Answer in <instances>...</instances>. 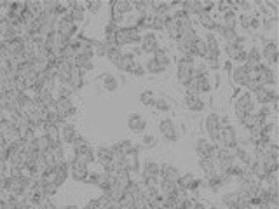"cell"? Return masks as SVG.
Masks as SVG:
<instances>
[{
  "label": "cell",
  "mask_w": 279,
  "mask_h": 209,
  "mask_svg": "<svg viewBox=\"0 0 279 209\" xmlns=\"http://www.w3.org/2000/svg\"><path fill=\"white\" fill-rule=\"evenodd\" d=\"M37 185H40V188H42V193L47 197V199H53V197L58 193V190L59 188L56 187L55 183H51V181H44L42 180L40 183H37Z\"/></svg>",
  "instance_id": "f6af8a7d"
},
{
  "label": "cell",
  "mask_w": 279,
  "mask_h": 209,
  "mask_svg": "<svg viewBox=\"0 0 279 209\" xmlns=\"http://www.w3.org/2000/svg\"><path fill=\"white\" fill-rule=\"evenodd\" d=\"M42 134L47 136V139L51 141V145H53V143L61 141V139H59V125H56V124H49V122H46V124H44V129H42Z\"/></svg>",
  "instance_id": "d590c367"
},
{
  "label": "cell",
  "mask_w": 279,
  "mask_h": 209,
  "mask_svg": "<svg viewBox=\"0 0 279 209\" xmlns=\"http://www.w3.org/2000/svg\"><path fill=\"white\" fill-rule=\"evenodd\" d=\"M101 80V86H103V89L107 92H115L117 89H119V86H121V82H119V77H115L113 73H103V75L100 77Z\"/></svg>",
  "instance_id": "1f68e13d"
},
{
  "label": "cell",
  "mask_w": 279,
  "mask_h": 209,
  "mask_svg": "<svg viewBox=\"0 0 279 209\" xmlns=\"http://www.w3.org/2000/svg\"><path fill=\"white\" fill-rule=\"evenodd\" d=\"M278 21H279L278 16H274V17H262V25H260V30H263V32H265V35L269 34V32H274L276 26H278Z\"/></svg>",
  "instance_id": "c3c4849f"
},
{
  "label": "cell",
  "mask_w": 279,
  "mask_h": 209,
  "mask_svg": "<svg viewBox=\"0 0 279 209\" xmlns=\"http://www.w3.org/2000/svg\"><path fill=\"white\" fill-rule=\"evenodd\" d=\"M140 52L147 56H154L161 49V38L155 32H143L142 42H140Z\"/></svg>",
  "instance_id": "5b68a950"
},
{
  "label": "cell",
  "mask_w": 279,
  "mask_h": 209,
  "mask_svg": "<svg viewBox=\"0 0 279 209\" xmlns=\"http://www.w3.org/2000/svg\"><path fill=\"white\" fill-rule=\"evenodd\" d=\"M155 94L152 89H143L142 92H140V103L143 104V106H147V108H152L154 106V101H155Z\"/></svg>",
  "instance_id": "60d3db41"
},
{
  "label": "cell",
  "mask_w": 279,
  "mask_h": 209,
  "mask_svg": "<svg viewBox=\"0 0 279 209\" xmlns=\"http://www.w3.org/2000/svg\"><path fill=\"white\" fill-rule=\"evenodd\" d=\"M122 54H124V49H122V47L110 46L109 49H107V54H105V58H107V61H109L110 65H113V67H115L117 61L122 58Z\"/></svg>",
  "instance_id": "74e56055"
},
{
  "label": "cell",
  "mask_w": 279,
  "mask_h": 209,
  "mask_svg": "<svg viewBox=\"0 0 279 209\" xmlns=\"http://www.w3.org/2000/svg\"><path fill=\"white\" fill-rule=\"evenodd\" d=\"M218 23H220L222 26H225V28L238 30V11H234V9L227 11V13L220 16V21H218Z\"/></svg>",
  "instance_id": "d6a6232c"
},
{
  "label": "cell",
  "mask_w": 279,
  "mask_h": 209,
  "mask_svg": "<svg viewBox=\"0 0 279 209\" xmlns=\"http://www.w3.org/2000/svg\"><path fill=\"white\" fill-rule=\"evenodd\" d=\"M197 164H199V169L203 174H213L217 173V166H215V160L213 159H197Z\"/></svg>",
  "instance_id": "7bdbcfd3"
},
{
  "label": "cell",
  "mask_w": 279,
  "mask_h": 209,
  "mask_svg": "<svg viewBox=\"0 0 279 209\" xmlns=\"http://www.w3.org/2000/svg\"><path fill=\"white\" fill-rule=\"evenodd\" d=\"M138 59H136V56L133 54V52H124L122 54V58L117 61V65H115V68L121 73H131V70H133V67H134V63H136Z\"/></svg>",
  "instance_id": "7402d4cb"
},
{
  "label": "cell",
  "mask_w": 279,
  "mask_h": 209,
  "mask_svg": "<svg viewBox=\"0 0 279 209\" xmlns=\"http://www.w3.org/2000/svg\"><path fill=\"white\" fill-rule=\"evenodd\" d=\"M194 19H196V23L201 26V28H205V32H211V30L215 28V25L220 21V16H218L217 13L209 14V13H206V11H201Z\"/></svg>",
  "instance_id": "ac0fdd59"
},
{
  "label": "cell",
  "mask_w": 279,
  "mask_h": 209,
  "mask_svg": "<svg viewBox=\"0 0 279 209\" xmlns=\"http://www.w3.org/2000/svg\"><path fill=\"white\" fill-rule=\"evenodd\" d=\"M84 84H86V79H84V73L74 67V68H72V71H70V79H68V86H70V87L74 89L75 94H77V92L82 91Z\"/></svg>",
  "instance_id": "4316f807"
},
{
  "label": "cell",
  "mask_w": 279,
  "mask_h": 209,
  "mask_svg": "<svg viewBox=\"0 0 279 209\" xmlns=\"http://www.w3.org/2000/svg\"><path fill=\"white\" fill-rule=\"evenodd\" d=\"M260 86H265V87H276L278 84V75H276V70H272L271 67H267L265 63H262L259 67V77H257Z\"/></svg>",
  "instance_id": "5bb4252c"
},
{
  "label": "cell",
  "mask_w": 279,
  "mask_h": 209,
  "mask_svg": "<svg viewBox=\"0 0 279 209\" xmlns=\"http://www.w3.org/2000/svg\"><path fill=\"white\" fill-rule=\"evenodd\" d=\"M257 108H259V106H257V103H255L253 94L248 92V91H244V89H241V92H239L238 96L234 98V101H232V115L238 122H241L246 115L255 113L257 112Z\"/></svg>",
  "instance_id": "6da1fadb"
},
{
  "label": "cell",
  "mask_w": 279,
  "mask_h": 209,
  "mask_svg": "<svg viewBox=\"0 0 279 209\" xmlns=\"http://www.w3.org/2000/svg\"><path fill=\"white\" fill-rule=\"evenodd\" d=\"M232 68H234V63L232 61H229V59H222V70H223L227 75H230Z\"/></svg>",
  "instance_id": "680465c9"
},
{
  "label": "cell",
  "mask_w": 279,
  "mask_h": 209,
  "mask_svg": "<svg viewBox=\"0 0 279 209\" xmlns=\"http://www.w3.org/2000/svg\"><path fill=\"white\" fill-rule=\"evenodd\" d=\"M205 42H206V56H211V58H222V42L218 40V37L213 32H206L205 35Z\"/></svg>",
  "instance_id": "9a60e30c"
},
{
  "label": "cell",
  "mask_w": 279,
  "mask_h": 209,
  "mask_svg": "<svg viewBox=\"0 0 279 209\" xmlns=\"http://www.w3.org/2000/svg\"><path fill=\"white\" fill-rule=\"evenodd\" d=\"M138 145L142 146L143 150H152V148H155V145H157V138H155L154 134L143 133L142 136H140V143H138Z\"/></svg>",
  "instance_id": "b9f144b4"
},
{
  "label": "cell",
  "mask_w": 279,
  "mask_h": 209,
  "mask_svg": "<svg viewBox=\"0 0 279 209\" xmlns=\"http://www.w3.org/2000/svg\"><path fill=\"white\" fill-rule=\"evenodd\" d=\"M246 61L253 63V65H260V63H262V54H260L259 44H253V46L248 49V59H246Z\"/></svg>",
  "instance_id": "bcb514c9"
},
{
  "label": "cell",
  "mask_w": 279,
  "mask_h": 209,
  "mask_svg": "<svg viewBox=\"0 0 279 209\" xmlns=\"http://www.w3.org/2000/svg\"><path fill=\"white\" fill-rule=\"evenodd\" d=\"M164 34H166V37L169 38L171 42H178L180 38V28H178V23H176L175 19H173V16L169 17V19L166 21V28H164Z\"/></svg>",
  "instance_id": "836d02e7"
},
{
  "label": "cell",
  "mask_w": 279,
  "mask_h": 209,
  "mask_svg": "<svg viewBox=\"0 0 279 209\" xmlns=\"http://www.w3.org/2000/svg\"><path fill=\"white\" fill-rule=\"evenodd\" d=\"M180 176H182V171H180L176 166H173V164H166V162L161 164V174H159V178H161V180L178 183Z\"/></svg>",
  "instance_id": "44dd1931"
},
{
  "label": "cell",
  "mask_w": 279,
  "mask_h": 209,
  "mask_svg": "<svg viewBox=\"0 0 279 209\" xmlns=\"http://www.w3.org/2000/svg\"><path fill=\"white\" fill-rule=\"evenodd\" d=\"M109 7L112 9V11H115V13L122 14L124 17H128V16H131V14H134L133 4H131L130 0H115V2H110Z\"/></svg>",
  "instance_id": "f1b7e54d"
},
{
  "label": "cell",
  "mask_w": 279,
  "mask_h": 209,
  "mask_svg": "<svg viewBox=\"0 0 279 209\" xmlns=\"http://www.w3.org/2000/svg\"><path fill=\"white\" fill-rule=\"evenodd\" d=\"M103 2L100 0H94V2H84V7H86V13L88 14H98L103 9Z\"/></svg>",
  "instance_id": "816d5d0a"
},
{
  "label": "cell",
  "mask_w": 279,
  "mask_h": 209,
  "mask_svg": "<svg viewBox=\"0 0 279 209\" xmlns=\"http://www.w3.org/2000/svg\"><path fill=\"white\" fill-rule=\"evenodd\" d=\"M110 46H107L103 40H96L94 47H93V51H94V58H105V54H107V49H109Z\"/></svg>",
  "instance_id": "db71d44e"
},
{
  "label": "cell",
  "mask_w": 279,
  "mask_h": 209,
  "mask_svg": "<svg viewBox=\"0 0 279 209\" xmlns=\"http://www.w3.org/2000/svg\"><path fill=\"white\" fill-rule=\"evenodd\" d=\"M35 150L44 154V152H49L51 150V141L47 139V136L44 134H37V138H35Z\"/></svg>",
  "instance_id": "ee69618b"
},
{
  "label": "cell",
  "mask_w": 279,
  "mask_h": 209,
  "mask_svg": "<svg viewBox=\"0 0 279 209\" xmlns=\"http://www.w3.org/2000/svg\"><path fill=\"white\" fill-rule=\"evenodd\" d=\"M217 148L218 145L211 143L206 136H201L194 143V150H196L197 159H213L215 154H217Z\"/></svg>",
  "instance_id": "52a82bcc"
},
{
  "label": "cell",
  "mask_w": 279,
  "mask_h": 209,
  "mask_svg": "<svg viewBox=\"0 0 279 209\" xmlns=\"http://www.w3.org/2000/svg\"><path fill=\"white\" fill-rule=\"evenodd\" d=\"M166 21L164 17H159V16H154V19H152V23H150V32H164V28H166Z\"/></svg>",
  "instance_id": "f5cc1de1"
},
{
  "label": "cell",
  "mask_w": 279,
  "mask_h": 209,
  "mask_svg": "<svg viewBox=\"0 0 279 209\" xmlns=\"http://www.w3.org/2000/svg\"><path fill=\"white\" fill-rule=\"evenodd\" d=\"M126 125H128V129H130L131 133L138 134V136H142L143 133H147V121L143 119L142 113H138V112H133L128 115Z\"/></svg>",
  "instance_id": "8fae6325"
},
{
  "label": "cell",
  "mask_w": 279,
  "mask_h": 209,
  "mask_svg": "<svg viewBox=\"0 0 279 209\" xmlns=\"http://www.w3.org/2000/svg\"><path fill=\"white\" fill-rule=\"evenodd\" d=\"M232 154H234V159H236V162L241 164V166H244V167H250V164L253 162L251 148H248V146L238 145L236 148H232Z\"/></svg>",
  "instance_id": "ffe728a7"
},
{
  "label": "cell",
  "mask_w": 279,
  "mask_h": 209,
  "mask_svg": "<svg viewBox=\"0 0 279 209\" xmlns=\"http://www.w3.org/2000/svg\"><path fill=\"white\" fill-rule=\"evenodd\" d=\"M159 174H161V162L152 159H145L142 162V167H140V174L138 178L145 181L149 187H157L159 185Z\"/></svg>",
  "instance_id": "3957f363"
},
{
  "label": "cell",
  "mask_w": 279,
  "mask_h": 209,
  "mask_svg": "<svg viewBox=\"0 0 279 209\" xmlns=\"http://www.w3.org/2000/svg\"><path fill=\"white\" fill-rule=\"evenodd\" d=\"M253 100L255 103H257V106H267V104H271L272 101H278V91H276V87L260 86V87L253 92Z\"/></svg>",
  "instance_id": "ba28073f"
},
{
  "label": "cell",
  "mask_w": 279,
  "mask_h": 209,
  "mask_svg": "<svg viewBox=\"0 0 279 209\" xmlns=\"http://www.w3.org/2000/svg\"><path fill=\"white\" fill-rule=\"evenodd\" d=\"M182 103H184L185 108H187L188 112H192V113L205 112L206 106H208V103L203 100V96H192V94H187V92H184V94H182Z\"/></svg>",
  "instance_id": "7c38bea8"
},
{
  "label": "cell",
  "mask_w": 279,
  "mask_h": 209,
  "mask_svg": "<svg viewBox=\"0 0 279 209\" xmlns=\"http://www.w3.org/2000/svg\"><path fill=\"white\" fill-rule=\"evenodd\" d=\"M143 68H145V71L149 75H161V73H164V70L157 65L154 56H149V59L143 63Z\"/></svg>",
  "instance_id": "f35d334b"
},
{
  "label": "cell",
  "mask_w": 279,
  "mask_h": 209,
  "mask_svg": "<svg viewBox=\"0 0 279 209\" xmlns=\"http://www.w3.org/2000/svg\"><path fill=\"white\" fill-rule=\"evenodd\" d=\"M154 58H155V61H157V65L163 68L164 71H166L167 68L171 67V63H173V59H171V56H169V47L167 46H161V49L155 52Z\"/></svg>",
  "instance_id": "4dcf8cb0"
},
{
  "label": "cell",
  "mask_w": 279,
  "mask_h": 209,
  "mask_svg": "<svg viewBox=\"0 0 279 209\" xmlns=\"http://www.w3.org/2000/svg\"><path fill=\"white\" fill-rule=\"evenodd\" d=\"M239 133L238 129H236V125L230 124V125H223L220 129V136H218V146H223V148H229V150H232V148H236L239 143Z\"/></svg>",
  "instance_id": "8992f818"
},
{
  "label": "cell",
  "mask_w": 279,
  "mask_h": 209,
  "mask_svg": "<svg viewBox=\"0 0 279 209\" xmlns=\"http://www.w3.org/2000/svg\"><path fill=\"white\" fill-rule=\"evenodd\" d=\"M197 84H199V92L201 96H208L213 92V82H211V75H203L197 79Z\"/></svg>",
  "instance_id": "8d00e7d4"
},
{
  "label": "cell",
  "mask_w": 279,
  "mask_h": 209,
  "mask_svg": "<svg viewBox=\"0 0 279 209\" xmlns=\"http://www.w3.org/2000/svg\"><path fill=\"white\" fill-rule=\"evenodd\" d=\"M229 80L234 86V87H239V89H244V86L250 82V71L246 70L244 65H234L232 71H230Z\"/></svg>",
  "instance_id": "30bf717a"
},
{
  "label": "cell",
  "mask_w": 279,
  "mask_h": 209,
  "mask_svg": "<svg viewBox=\"0 0 279 209\" xmlns=\"http://www.w3.org/2000/svg\"><path fill=\"white\" fill-rule=\"evenodd\" d=\"M178 185L173 183V181H166V180H159V192L163 197H171L176 192Z\"/></svg>",
  "instance_id": "ab89813d"
},
{
  "label": "cell",
  "mask_w": 279,
  "mask_h": 209,
  "mask_svg": "<svg viewBox=\"0 0 279 209\" xmlns=\"http://www.w3.org/2000/svg\"><path fill=\"white\" fill-rule=\"evenodd\" d=\"M236 190H238L241 195L248 197V199L253 201L255 197H257V193H259V190H260V181L257 180V178H253V176H248V178H244L242 181H239Z\"/></svg>",
  "instance_id": "9c48e42d"
},
{
  "label": "cell",
  "mask_w": 279,
  "mask_h": 209,
  "mask_svg": "<svg viewBox=\"0 0 279 209\" xmlns=\"http://www.w3.org/2000/svg\"><path fill=\"white\" fill-rule=\"evenodd\" d=\"M232 124V119H230L229 113H222L220 115V125L223 127V125H230Z\"/></svg>",
  "instance_id": "91938a15"
},
{
  "label": "cell",
  "mask_w": 279,
  "mask_h": 209,
  "mask_svg": "<svg viewBox=\"0 0 279 209\" xmlns=\"http://www.w3.org/2000/svg\"><path fill=\"white\" fill-rule=\"evenodd\" d=\"M94 155H96V162L100 164L101 167L107 166V164L112 162V150H110V146L107 145H100L94 148Z\"/></svg>",
  "instance_id": "f546056e"
},
{
  "label": "cell",
  "mask_w": 279,
  "mask_h": 209,
  "mask_svg": "<svg viewBox=\"0 0 279 209\" xmlns=\"http://www.w3.org/2000/svg\"><path fill=\"white\" fill-rule=\"evenodd\" d=\"M131 75H134V77H145L147 75V71H145V68H143V63H140V61H136L134 63V67H133V70H131Z\"/></svg>",
  "instance_id": "9f6ffc18"
},
{
  "label": "cell",
  "mask_w": 279,
  "mask_h": 209,
  "mask_svg": "<svg viewBox=\"0 0 279 209\" xmlns=\"http://www.w3.org/2000/svg\"><path fill=\"white\" fill-rule=\"evenodd\" d=\"M25 5H26V13L28 14H32V16L37 19L38 16L42 14V2H25Z\"/></svg>",
  "instance_id": "681fc988"
},
{
  "label": "cell",
  "mask_w": 279,
  "mask_h": 209,
  "mask_svg": "<svg viewBox=\"0 0 279 209\" xmlns=\"http://www.w3.org/2000/svg\"><path fill=\"white\" fill-rule=\"evenodd\" d=\"M53 173H55V181L53 183L56 187H63V185L67 183L70 180V167H68V159L65 162H59L56 167H53Z\"/></svg>",
  "instance_id": "d6986e66"
},
{
  "label": "cell",
  "mask_w": 279,
  "mask_h": 209,
  "mask_svg": "<svg viewBox=\"0 0 279 209\" xmlns=\"http://www.w3.org/2000/svg\"><path fill=\"white\" fill-rule=\"evenodd\" d=\"M220 129H222V125H220V113L209 110V112L206 113L205 121H203V131L206 133V138H208L211 143H215V145H218Z\"/></svg>",
  "instance_id": "277c9868"
},
{
  "label": "cell",
  "mask_w": 279,
  "mask_h": 209,
  "mask_svg": "<svg viewBox=\"0 0 279 209\" xmlns=\"http://www.w3.org/2000/svg\"><path fill=\"white\" fill-rule=\"evenodd\" d=\"M159 134L163 136V141L164 143H178L180 139H182V136H184V125L180 127L178 124L175 122V119L171 117H163L161 121H159Z\"/></svg>",
  "instance_id": "7a4b0ae2"
},
{
  "label": "cell",
  "mask_w": 279,
  "mask_h": 209,
  "mask_svg": "<svg viewBox=\"0 0 279 209\" xmlns=\"http://www.w3.org/2000/svg\"><path fill=\"white\" fill-rule=\"evenodd\" d=\"M68 167H70V178L77 183H86V178L89 174V166L77 162L75 159H68Z\"/></svg>",
  "instance_id": "4fadbf2b"
},
{
  "label": "cell",
  "mask_w": 279,
  "mask_h": 209,
  "mask_svg": "<svg viewBox=\"0 0 279 209\" xmlns=\"http://www.w3.org/2000/svg\"><path fill=\"white\" fill-rule=\"evenodd\" d=\"M100 174H101V173H98V171H89L88 178H86V183L93 185V187H98V181H100Z\"/></svg>",
  "instance_id": "6f0895ef"
},
{
  "label": "cell",
  "mask_w": 279,
  "mask_h": 209,
  "mask_svg": "<svg viewBox=\"0 0 279 209\" xmlns=\"http://www.w3.org/2000/svg\"><path fill=\"white\" fill-rule=\"evenodd\" d=\"M190 52L196 56L197 59H205L206 58V42H205V37H203L201 34H199V37L194 40V44H192Z\"/></svg>",
  "instance_id": "e575fe53"
},
{
  "label": "cell",
  "mask_w": 279,
  "mask_h": 209,
  "mask_svg": "<svg viewBox=\"0 0 279 209\" xmlns=\"http://www.w3.org/2000/svg\"><path fill=\"white\" fill-rule=\"evenodd\" d=\"M220 204L225 209H238L239 208V192L238 190H229L220 195Z\"/></svg>",
  "instance_id": "d4e9b609"
},
{
  "label": "cell",
  "mask_w": 279,
  "mask_h": 209,
  "mask_svg": "<svg viewBox=\"0 0 279 209\" xmlns=\"http://www.w3.org/2000/svg\"><path fill=\"white\" fill-rule=\"evenodd\" d=\"M246 44H239V42H232V44H225L222 47V54H225V59H229V61L234 63V59L238 58V54L241 51H246Z\"/></svg>",
  "instance_id": "603a6c76"
},
{
  "label": "cell",
  "mask_w": 279,
  "mask_h": 209,
  "mask_svg": "<svg viewBox=\"0 0 279 209\" xmlns=\"http://www.w3.org/2000/svg\"><path fill=\"white\" fill-rule=\"evenodd\" d=\"M208 67H206V63L203 59H197L196 65H194V79H199L203 75H208Z\"/></svg>",
  "instance_id": "f907efd6"
},
{
  "label": "cell",
  "mask_w": 279,
  "mask_h": 209,
  "mask_svg": "<svg viewBox=\"0 0 279 209\" xmlns=\"http://www.w3.org/2000/svg\"><path fill=\"white\" fill-rule=\"evenodd\" d=\"M72 159H75L77 162L86 164V166H91V164H96V155H94V146H88L86 150L77 152V154H72Z\"/></svg>",
  "instance_id": "484cf974"
},
{
  "label": "cell",
  "mask_w": 279,
  "mask_h": 209,
  "mask_svg": "<svg viewBox=\"0 0 279 209\" xmlns=\"http://www.w3.org/2000/svg\"><path fill=\"white\" fill-rule=\"evenodd\" d=\"M117 148H119V152L121 154H128L130 150H133V146H134V141L130 138H126V139H121V141H117L115 143Z\"/></svg>",
  "instance_id": "11a10c76"
},
{
  "label": "cell",
  "mask_w": 279,
  "mask_h": 209,
  "mask_svg": "<svg viewBox=\"0 0 279 209\" xmlns=\"http://www.w3.org/2000/svg\"><path fill=\"white\" fill-rule=\"evenodd\" d=\"M63 209H79V206H77V204H67Z\"/></svg>",
  "instance_id": "6125c7cd"
},
{
  "label": "cell",
  "mask_w": 279,
  "mask_h": 209,
  "mask_svg": "<svg viewBox=\"0 0 279 209\" xmlns=\"http://www.w3.org/2000/svg\"><path fill=\"white\" fill-rule=\"evenodd\" d=\"M175 104L176 103L171 100L169 96H166V94H161V96H155L154 106H152V108H154L155 112H159V113H167V112H171V108H173Z\"/></svg>",
  "instance_id": "83f0119b"
},
{
  "label": "cell",
  "mask_w": 279,
  "mask_h": 209,
  "mask_svg": "<svg viewBox=\"0 0 279 209\" xmlns=\"http://www.w3.org/2000/svg\"><path fill=\"white\" fill-rule=\"evenodd\" d=\"M79 134L80 133H79V129H77V125L72 124L70 121L65 122L63 125H59V139H61V143L65 146H70Z\"/></svg>",
  "instance_id": "2e32d148"
},
{
  "label": "cell",
  "mask_w": 279,
  "mask_h": 209,
  "mask_svg": "<svg viewBox=\"0 0 279 209\" xmlns=\"http://www.w3.org/2000/svg\"><path fill=\"white\" fill-rule=\"evenodd\" d=\"M194 180H196V174H194V173H182V176H180V180L176 185H178V188H182V190L187 192Z\"/></svg>",
  "instance_id": "7dc6e473"
},
{
  "label": "cell",
  "mask_w": 279,
  "mask_h": 209,
  "mask_svg": "<svg viewBox=\"0 0 279 209\" xmlns=\"http://www.w3.org/2000/svg\"><path fill=\"white\" fill-rule=\"evenodd\" d=\"M32 98L40 104L42 108H47V106H51V104L55 103V92L49 91V89H46V87L38 89Z\"/></svg>",
  "instance_id": "cb8c5ba5"
},
{
  "label": "cell",
  "mask_w": 279,
  "mask_h": 209,
  "mask_svg": "<svg viewBox=\"0 0 279 209\" xmlns=\"http://www.w3.org/2000/svg\"><path fill=\"white\" fill-rule=\"evenodd\" d=\"M79 209H96V201H94V199H91L88 204L82 206V208H79Z\"/></svg>",
  "instance_id": "94428289"
},
{
  "label": "cell",
  "mask_w": 279,
  "mask_h": 209,
  "mask_svg": "<svg viewBox=\"0 0 279 209\" xmlns=\"http://www.w3.org/2000/svg\"><path fill=\"white\" fill-rule=\"evenodd\" d=\"M175 61H176V82H178L182 87H185V86L194 79V67H190L187 63L178 61V59H175Z\"/></svg>",
  "instance_id": "e0dca14e"
}]
</instances>
